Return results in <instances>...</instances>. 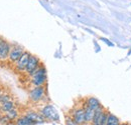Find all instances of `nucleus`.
<instances>
[{"label": "nucleus", "mask_w": 131, "mask_h": 125, "mask_svg": "<svg viewBox=\"0 0 131 125\" xmlns=\"http://www.w3.org/2000/svg\"><path fill=\"white\" fill-rule=\"evenodd\" d=\"M84 103H85V105H86V106L90 107L91 109H93V110L98 109L99 107H101V106H102V104L100 103V101H99L96 97H94V96H90V97L86 98Z\"/></svg>", "instance_id": "10"}, {"label": "nucleus", "mask_w": 131, "mask_h": 125, "mask_svg": "<svg viewBox=\"0 0 131 125\" xmlns=\"http://www.w3.org/2000/svg\"><path fill=\"white\" fill-rule=\"evenodd\" d=\"M120 125H128V123H120Z\"/></svg>", "instance_id": "22"}, {"label": "nucleus", "mask_w": 131, "mask_h": 125, "mask_svg": "<svg viewBox=\"0 0 131 125\" xmlns=\"http://www.w3.org/2000/svg\"><path fill=\"white\" fill-rule=\"evenodd\" d=\"M106 125H120V120L116 115H114L111 112H109L108 113V117H107Z\"/></svg>", "instance_id": "14"}, {"label": "nucleus", "mask_w": 131, "mask_h": 125, "mask_svg": "<svg viewBox=\"0 0 131 125\" xmlns=\"http://www.w3.org/2000/svg\"><path fill=\"white\" fill-rule=\"evenodd\" d=\"M105 111V108L103 106L99 107L98 109L95 110V114H94V118H93V121L91 122V125H102V116H103V113Z\"/></svg>", "instance_id": "11"}, {"label": "nucleus", "mask_w": 131, "mask_h": 125, "mask_svg": "<svg viewBox=\"0 0 131 125\" xmlns=\"http://www.w3.org/2000/svg\"><path fill=\"white\" fill-rule=\"evenodd\" d=\"M71 117L74 119V121L79 125H82L86 123V118H85V109L84 106H75L70 112Z\"/></svg>", "instance_id": "4"}, {"label": "nucleus", "mask_w": 131, "mask_h": 125, "mask_svg": "<svg viewBox=\"0 0 131 125\" xmlns=\"http://www.w3.org/2000/svg\"><path fill=\"white\" fill-rule=\"evenodd\" d=\"M102 40H104L105 42H107V39H104V38H103ZM108 44H109V45H111V46H113V44H112V43H109V42H108Z\"/></svg>", "instance_id": "20"}, {"label": "nucleus", "mask_w": 131, "mask_h": 125, "mask_svg": "<svg viewBox=\"0 0 131 125\" xmlns=\"http://www.w3.org/2000/svg\"><path fill=\"white\" fill-rule=\"evenodd\" d=\"M16 107V104H15V102L13 101V100H9V101H7V102H4V103H2L1 104V110H0V112H7V111H9V110L11 109H14Z\"/></svg>", "instance_id": "13"}, {"label": "nucleus", "mask_w": 131, "mask_h": 125, "mask_svg": "<svg viewBox=\"0 0 131 125\" xmlns=\"http://www.w3.org/2000/svg\"><path fill=\"white\" fill-rule=\"evenodd\" d=\"M30 53L27 52V51H24L23 54L21 55V57L17 60L16 62L14 63V68L15 70L18 71V72H22L25 70L26 68V65L28 63V60H29V57H30Z\"/></svg>", "instance_id": "7"}, {"label": "nucleus", "mask_w": 131, "mask_h": 125, "mask_svg": "<svg viewBox=\"0 0 131 125\" xmlns=\"http://www.w3.org/2000/svg\"><path fill=\"white\" fill-rule=\"evenodd\" d=\"M11 48V44L7 40L0 38V61H5L6 59H8Z\"/></svg>", "instance_id": "6"}, {"label": "nucleus", "mask_w": 131, "mask_h": 125, "mask_svg": "<svg viewBox=\"0 0 131 125\" xmlns=\"http://www.w3.org/2000/svg\"><path fill=\"white\" fill-rule=\"evenodd\" d=\"M47 69L41 64L36 71L30 75V84L32 87L36 86H45L47 83Z\"/></svg>", "instance_id": "1"}, {"label": "nucleus", "mask_w": 131, "mask_h": 125, "mask_svg": "<svg viewBox=\"0 0 131 125\" xmlns=\"http://www.w3.org/2000/svg\"><path fill=\"white\" fill-rule=\"evenodd\" d=\"M47 95V88L46 86H36L32 87L28 93V98L32 103H38Z\"/></svg>", "instance_id": "2"}, {"label": "nucleus", "mask_w": 131, "mask_h": 125, "mask_svg": "<svg viewBox=\"0 0 131 125\" xmlns=\"http://www.w3.org/2000/svg\"><path fill=\"white\" fill-rule=\"evenodd\" d=\"M82 125H91V123H87V122H86V123H84V124H82Z\"/></svg>", "instance_id": "21"}, {"label": "nucleus", "mask_w": 131, "mask_h": 125, "mask_svg": "<svg viewBox=\"0 0 131 125\" xmlns=\"http://www.w3.org/2000/svg\"><path fill=\"white\" fill-rule=\"evenodd\" d=\"M128 125H131V124H128Z\"/></svg>", "instance_id": "25"}, {"label": "nucleus", "mask_w": 131, "mask_h": 125, "mask_svg": "<svg viewBox=\"0 0 131 125\" xmlns=\"http://www.w3.org/2000/svg\"><path fill=\"white\" fill-rule=\"evenodd\" d=\"M39 113L45 117V119H48L49 121H59L60 120V115H59L58 111L50 104L45 105L39 110Z\"/></svg>", "instance_id": "3"}, {"label": "nucleus", "mask_w": 131, "mask_h": 125, "mask_svg": "<svg viewBox=\"0 0 131 125\" xmlns=\"http://www.w3.org/2000/svg\"><path fill=\"white\" fill-rule=\"evenodd\" d=\"M84 109H85V118H86V122L87 123H91L93 121V118H94V114H95V110L91 109L90 107L86 106L85 103H84Z\"/></svg>", "instance_id": "12"}, {"label": "nucleus", "mask_w": 131, "mask_h": 125, "mask_svg": "<svg viewBox=\"0 0 131 125\" xmlns=\"http://www.w3.org/2000/svg\"><path fill=\"white\" fill-rule=\"evenodd\" d=\"M9 100H12L11 98V95L8 93H1L0 94V103H4V102H7Z\"/></svg>", "instance_id": "17"}, {"label": "nucleus", "mask_w": 131, "mask_h": 125, "mask_svg": "<svg viewBox=\"0 0 131 125\" xmlns=\"http://www.w3.org/2000/svg\"><path fill=\"white\" fill-rule=\"evenodd\" d=\"M23 52H24V49L21 46H19V45L12 46L11 50H10V53H9V56H8V60L11 63H15L21 57Z\"/></svg>", "instance_id": "8"}, {"label": "nucleus", "mask_w": 131, "mask_h": 125, "mask_svg": "<svg viewBox=\"0 0 131 125\" xmlns=\"http://www.w3.org/2000/svg\"><path fill=\"white\" fill-rule=\"evenodd\" d=\"M15 124L16 125H35V123L31 121L29 118H27L26 116H21V117H18L16 120H15Z\"/></svg>", "instance_id": "15"}, {"label": "nucleus", "mask_w": 131, "mask_h": 125, "mask_svg": "<svg viewBox=\"0 0 131 125\" xmlns=\"http://www.w3.org/2000/svg\"><path fill=\"white\" fill-rule=\"evenodd\" d=\"M24 116H26L27 118H29L31 121H33L35 124H38V123H43L46 121L45 117L39 113V112H36L34 110H27L25 111L24 113Z\"/></svg>", "instance_id": "9"}, {"label": "nucleus", "mask_w": 131, "mask_h": 125, "mask_svg": "<svg viewBox=\"0 0 131 125\" xmlns=\"http://www.w3.org/2000/svg\"><path fill=\"white\" fill-rule=\"evenodd\" d=\"M6 125H16V124H15V123H12L11 121H9L8 123H6Z\"/></svg>", "instance_id": "19"}, {"label": "nucleus", "mask_w": 131, "mask_h": 125, "mask_svg": "<svg viewBox=\"0 0 131 125\" xmlns=\"http://www.w3.org/2000/svg\"><path fill=\"white\" fill-rule=\"evenodd\" d=\"M2 93V88H1V87H0V94Z\"/></svg>", "instance_id": "23"}, {"label": "nucleus", "mask_w": 131, "mask_h": 125, "mask_svg": "<svg viewBox=\"0 0 131 125\" xmlns=\"http://www.w3.org/2000/svg\"><path fill=\"white\" fill-rule=\"evenodd\" d=\"M66 125H79L74 121V119L71 117V115L69 114L68 116H66Z\"/></svg>", "instance_id": "18"}, {"label": "nucleus", "mask_w": 131, "mask_h": 125, "mask_svg": "<svg viewBox=\"0 0 131 125\" xmlns=\"http://www.w3.org/2000/svg\"><path fill=\"white\" fill-rule=\"evenodd\" d=\"M0 110H1V103H0Z\"/></svg>", "instance_id": "24"}, {"label": "nucleus", "mask_w": 131, "mask_h": 125, "mask_svg": "<svg viewBox=\"0 0 131 125\" xmlns=\"http://www.w3.org/2000/svg\"><path fill=\"white\" fill-rule=\"evenodd\" d=\"M4 115H5L10 121L16 120L17 118H18V111H17L16 108H14V109H11V110H9V111H7V112H5Z\"/></svg>", "instance_id": "16"}, {"label": "nucleus", "mask_w": 131, "mask_h": 125, "mask_svg": "<svg viewBox=\"0 0 131 125\" xmlns=\"http://www.w3.org/2000/svg\"><path fill=\"white\" fill-rule=\"evenodd\" d=\"M40 65H41V62H40L39 58H38L37 56L31 54L30 57H29V60H28V63H27V65H26V68H25L24 72H25L27 75L30 76L31 74H33V73L36 71V69H37Z\"/></svg>", "instance_id": "5"}]
</instances>
